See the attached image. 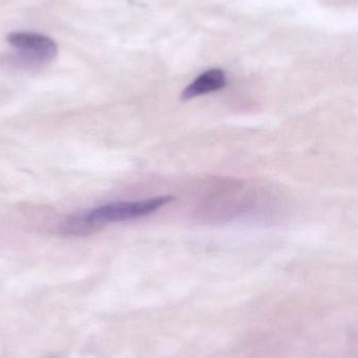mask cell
Returning <instances> with one entry per match:
<instances>
[{
    "label": "cell",
    "mask_w": 358,
    "mask_h": 358,
    "mask_svg": "<svg viewBox=\"0 0 358 358\" xmlns=\"http://www.w3.org/2000/svg\"><path fill=\"white\" fill-rule=\"evenodd\" d=\"M174 200L172 196L165 195L134 201L111 202L85 212L71 215L63 222L61 229L65 235H88L109 223L134 220L149 216Z\"/></svg>",
    "instance_id": "obj_1"
},
{
    "label": "cell",
    "mask_w": 358,
    "mask_h": 358,
    "mask_svg": "<svg viewBox=\"0 0 358 358\" xmlns=\"http://www.w3.org/2000/svg\"><path fill=\"white\" fill-rule=\"evenodd\" d=\"M8 44L27 63H48L56 58L58 45L43 34L29 31H11L6 37Z\"/></svg>",
    "instance_id": "obj_2"
},
{
    "label": "cell",
    "mask_w": 358,
    "mask_h": 358,
    "mask_svg": "<svg viewBox=\"0 0 358 358\" xmlns=\"http://www.w3.org/2000/svg\"><path fill=\"white\" fill-rule=\"evenodd\" d=\"M227 77L224 71L220 69H212L205 73H201L195 78L184 90L181 98L182 100H191L203 94L218 92L226 86Z\"/></svg>",
    "instance_id": "obj_3"
}]
</instances>
